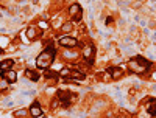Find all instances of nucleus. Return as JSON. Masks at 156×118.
<instances>
[{"label": "nucleus", "mask_w": 156, "mask_h": 118, "mask_svg": "<svg viewBox=\"0 0 156 118\" xmlns=\"http://www.w3.org/2000/svg\"><path fill=\"white\" fill-rule=\"evenodd\" d=\"M55 55H56V51L53 47H47L44 51H41V55L37 56L36 59V65H37V69H48L51 64H53L55 61Z\"/></svg>", "instance_id": "obj_1"}, {"label": "nucleus", "mask_w": 156, "mask_h": 118, "mask_svg": "<svg viewBox=\"0 0 156 118\" xmlns=\"http://www.w3.org/2000/svg\"><path fill=\"white\" fill-rule=\"evenodd\" d=\"M128 69L133 73H144L147 69H150V62L142 56H136L128 61Z\"/></svg>", "instance_id": "obj_2"}, {"label": "nucleus", "mask_w": 156, "mask_h": 118, "mask_svg": "<svg viewBox=\"0 0 156 118\" xmlns=\"http://www.w3.org/2000/svg\"><path fill=\"white\" fill-rule=\"evenodd\" d=\"M59 76H62L66 83L83 81V79H84V73L78 72V70H70V69H62V70L59 72Z\"/></svg>", "instance_id": "obj_3"}, {"label": "nucleus", "mask_w": 156, "mask_h": 118, "mask_svg": "<svg viewBox=\"0 0 156 118\" xmlns=\"http://www.w3.org/2000/svg\"><path fill=\"white\" fill-rule=\"evenodd\" d=\"M69 14L78 22V20H81V17H83V9H81V6L78 5V3H73L69 8Z\"/></svg>", "instance_id": "obj_4"}, {"label": "nucleus", "mask_w": 156, "mask_h": 118, "mask_svg": "<svg viewBox=\"0 0 156 118\" xmlns=\"http://www.w3.org/2000/svg\"><path fill=\"white\" fill-rule=\"evenodd\" d=\"M59 45L61 47H66V48H75L78 45V41L73 37H69V36H64L59 39Z\"/></svg>", "instance_id": "obj_5"}, {"label": "nucleus", "mask_w": 156, "mask_h": 118, "mask_svg": "<svg viewBox=\"0 0 156 118\" xmlns=\"http://www.w3.org/2000/svg\"><path fill=\"white\" fill-rule=\"evenodd\" d=\"M94 55H95L94 45H86V47L83 48V56H84V59H86L89 64L94 62Z\"/></svg>", "instance_id": "obj_6"}, {"label": "nucleus", "mask_w": 156, "mask_h": 118, "mask_svg": "<svg viewBox=\"0 0 156 118\" xmlns=\"http://www.w3.org/2000/svg\"><path fill=\"white\" fill-rule=\"evenodd\" d=\"M2 78L6 83H16L17 81V73L12 72V70H6V72H2Z\"/></svg>", "instance_id": "obj_7"}, {"label": "nucleus", "mask_w": 156, "mask_h": 118, "mask_svg": "<svg viewBox=\"0 0 156 118\" xmlns=\"http://www.w3.org/2000/svg\"><path fill=\"white\" fill-rule=\"evenodd\" d=\"M30 113H31L34 118L42 116V109H41V106H39V103H37V101H34V103L31 104V107H30Z\"/></svg>", "instance_id": "obj_8"}, {"label": "nucleus", "mask_w": 156, "mask_h": 118, "mask_svg": "<svg viewBox=\"0 0 156 118\" xmlns=\"http://www.w3.org/2000/svg\"><path fill=\"white\" fill-rule=\"evenodd\" d=\"M58 99L59 101H62L64 104H66V107L70 104V93L69 92H66V90H59L58 92Z\"/></svg>", "instance_id": "obj_9"}, {"label": "nucleus", "mask_w": 156, "mask_h": 118, "mask_svg": "<svg viewBox=\"0 0 156 118\" xmlns=\"http://www.w3.org/2000/svg\"><path fill=\"white\" fill-rule=\"evenodd\" d=\"M12 65H14V61L12 59H5L0 62V72H6L8 69H11Z\"/></svg>", "instance_id": "obj_10"}, {"label": "nucleus", "mask_w": 156, "mask_h": 118, "mask_svg": "<svg viewBox=\"0 0 156 118\" xmlns=\"http://www.w3.org/2000/svg\"><path fill=\"white\" fill-rule=\"evenodd\" d=\"M106 72L112 76V79H117V78H120V76H122V70H120V69H117V67H108Z\"/></svg>", "instance_id": "obj_11"}, {"label": "nucleus", "mask_w": 156, "mask_h": 118, "mask_svg": "<svg viewBox=\"0 0 156 118\" xmlns=\"http://www.w3.org/2000/svg\"><path fill=\"white\" fill-rule=\"evenodd\" d=\"M25 76H27L30 81H39V73L34 72V70H31V69L25 70Z\"/></svg>", "instance_id": "obj_12"}, {"label": "nucleus", "mask_w": 156, "mask_h": 118, "mask_svg": "<svg viewBox=\"0 0 156 118\" xmlns=\"http://www.w3.org/2000/svg\"><path fill=\"white\" fill-rule=\"evenodd\" d=\"M25 34H27V37L30 39V41H33V39H36V36H37V31H36V28H34V27H30Z\"/></svg>", "instance_id": "obj_13"}, {"label": "nucleus", "mask_w": 156, "mask_h": 118, "mask_svg": "<svg viewBox=\"0 0 156 118\" xmlns=\"http://www.w3.org/2000/svg\"><path fill=\"white\" fill-rule=\"evenodd\" d=\"M148 112H150V115H151V116H154V115H156V101H154V99H151V101H150V104H148Z\"/></svg>", "instance_id": "obj_14"}, {"label": "nucleus", "mask_w": 156, "mask_h": 118, "mask_svg": "<svg viewBox=\"0 0 156 118\" xmlns=\"http://www.w3.org/2000/svg\"><path fill=\"white\" fill-rule=\"evenodd\" d=\"M45 78H48V79H50V78H51V79H56V78L59 76V73H56V72H53V70H45Z\"/></svg>", "instance_id": "obj_15"}, {"label": "nucleus", "mask_w": 156, "mask_h": 118, "mask_svg": "<svg viewBox=\"0 0 156 118\" xmlns=\"http://www.w3.org/2000/svg\"><path fill=\"white\" fill-rule=\"evenodd\" d=\"M72 28H73V23H72V22H67V23H64L62 27H61V31L69 33V31H72Z\"/></svg>", "instance_id": "obj_16"}, {"label": "nucleus", "mask_w": 156, "mask_h": 118, "mask_svg": "<svg viewBox=\"0 0 156 118\" xmlns=\"http://www.w3.org/2000/svg\"><path fill=\"white\" fill-rule=\"evenodd\" d=\"M27 113H28V110H27V109H19V110H16V112H14V116H16V118L27 116Z\"/></svg>", "instance_id": "obj_17"}, {"label": "nucleus", "mask_w": 156, "mask_h": 118, "mask_svg": "<svg viewBox=\"0 0 156 118\" xmlns=\"http://www.w3.org/2000/svg\"><path fill=\"white\" fill-rule=\"evenodd\" d=\"M64 56H66L67 59H76V53H73V51H66Z\"/></svg>", "instance_id": "obj_18"}, {"label": "nucleus", "mask_w": 156, "mask_h": 118, "mask_svg": "<svg viewBox=\"0 0 156 118\" xmlns=\"http://www.w3.org/2000/svg\"><path fill=\"white\" fill-rule=\"evenodd\" d=\"M111 23H112V17H108V19H106V27H109Z\"/></svg>", "instance_id": "obj_19"}, {"label": "nucleus", "mask_w": 156, "mask_h": 118, "mask_svg": "<svg viewBox=\"0 0 156 118\" xmlns=\"http://www.w3.org/2000/svg\"><path fill=\"white\" fill-rule=\"evenodd\" d=\"M0 55H3V48L2 47H0Z\"/></svg>", "instance_id": "obj_20"}]
</instances>
